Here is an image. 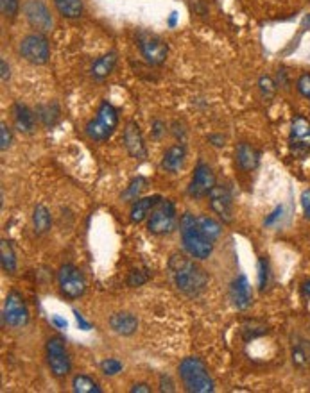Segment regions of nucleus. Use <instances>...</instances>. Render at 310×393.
Returning a JSON list of instances; mask_svg holds the SVG:
<instances>
[{
  "instance_id": "f257e3e1",
  "label": "nucleus",
  "mask_w": 310,
  "mask_h": 393,
  "mask_svg": "<svg viewBox=\"0 0 310 393\" xmlns=\"http://www.w3.org/2000/svg\"><path fill=\"white\" fill-rule=\"evenodd\" d=\"M169 272L176 288L189 297L201 295L209 285V277L203 268L185 254H172L169 260Z\"/></svg>"
},
{
  "instance_id": "f03ea898",
  "label": "nucleus",
  "mask_w": 310,
  "mask_h": 393,
  "mask_svg": "<svg viewBox=\"0 0 310 393\" xmlns=\"http://www.w3.org/2000/svg\"><path fill=\"white\" fill-rule=\"evenodd\" d=\"M179 233H181L183 247L194 260H209L214 252V240L201 229L197 217L185 213L179 218Z\"/></svg>"
},
{
  "instance_id": "7ed1b4c3",
  "label": "nucleus",
  "mask_w": 310,
  "mask_h": 393,
  "mask_svg": "<svg viewBox=\"0 0 310 393\" xmlns=\"http://www.w3.org/2000/svg\"><path fill=\"white\" fill-rule=\"evenodd\" d=\"M179 377L186 392L210 393L214 392V379L209 368L199 357H185L179 363Z\"/></svg>"
},
{
  "instance_id": "20e7f679",
  "label": "nucleus",
  "mask_w": 310,
  "mask_h": 393,
  "mask_svg": "<svg viewBox=\"0 0 310 393\" xmlns=\"http://www.w3.org/2000/svg\"><path fill=\"white\" fill-rule=\"evenodd\" d=\"M119 127V111L110 104L108 101L102 102L97 109V115L95 118H91L90 122L84 127V133L90 140L94 141H106L114 136V133Z\"/></svg>"
},
{
  "instance_id": "39448f33",
  "label": "nucleus",
  "mask_w": 310,
  "mask_h": 393,
  "mask_svg": "<svg viewBox=\"0 0 310 393\" xmlns=\"http://www.w3.org/2000/svg\"><path fill=\"white\" fill-rule=\"evenodd\" d=\"M58 285L61 295L69 300L79 299L86 292V279H84L83 272L70 263L61 265V268L58 270Z\"/></svg>"
},
{
  "instance_id": "423d86ee",
  "label": "nucleus",
  "mask_w": 310,
  "mask_h": 393,
  "mask_svg": "<svg viewBox=\"0 0 310 393\" xmlns=\"http://www.w3.org/2000/svg\"><path fill=\"white\" fill-rule=\"evenodd\" d=\"M176 228V208L174 203L169 199H161L149 215L147 229L153 235H169Z\"/></svg>"
},
{
  "instance_id": "0eeeda50",
  "label": "nucleus",
  "mask_w": 310,
  "mask_h": 393,
  "mask_svg": "<svg viewBox=\"0 0 310 393\" xmlns=\"http://www.w3.org/2000/svg\"><path fill=\"white\" fill-rule=\"evenodd\" d=\"M20 56L31 65H45L51 58V47H49L47 38L41 33L27 34L20 41Z\"/></svg>"
},
{
  "instance_id": "6e6552de",
  "label": "nucleus",
  "mask_w": 310,
  "mask_h": 393,
  "mask_svg": "<svg viewBox=\"0 0 310 393\" xmlns=\"http://www.w3.org/2000/svg\"><path fill=\"white\" fill-rule=\"evenodd\" d=\"M47 364L51 368L52 375L58 379L66 377L70 374V368H72V363H70L69 350H66L65 342H63L59 336H52L47 342Z\"/></svg>"
},
{
  "instance_id": "1a4fd4ad",
  "label": "nucleus",
  "mask_w": 310,
  "mask_h": 393,
  "mask_svg": "<svg viewBox=\"0 0 310 393\" xmlns=\"http://www.w3.org/2000/svg\"><path fill=\"white\" fill-rule=\"evenodd\" d=\"M4 324L9 327H24L29 322V310L26 306V300L19 292H9L4 300V311H2Z\"/></svg>"
},
{
  "instance_id": "9d476101",
  "label": "nucleus",
  "mask_w": 310,
  "mask_h": 393,
  "mask_svg": "<svg viewBox=\"0 0 310 393\" xmlns=\"http://www.w3.org/2000/svg\"><path fill=\"white\" fill-rule=\"evenodd\" d=\"M24 15H26L27 22L36 33H51L54 20H52L51 11L41 0H26L24 4Z\"/></svg>"
},
{
  "instance_id": "9b49d317",
  "label": "nucleus",
  "mask_w": 310,
  "mask_h": 393,
  "mask_svg": "<svg viewBox=\"0 0 310 393\" xmlns=\"http://www.w3.org/2000/svg\"><path fill=\"white\" fill-rule=\"evenodd\" d=\"M289 147L294 154L310 152V120L303 115H296L289 133Z\"/></svg>"
},
{
  "instance_id": "f8f14e48",
  "label": "nucleus",
  "mask_w": 310,
  "mask_h": 393,
  "mask_svg": "<svg viewBox=\"0 0 310 393\" xmlns=\"http://www.w3.org/2000/svg\"><path fill=\"white\" fill-rule=\"evenodd\" d=\"M216 173L206 163H199L194 170L192 180L189 184V195L194 199H203L216 186Z\"/></svg>"
},
{
  "instance_id": "ddd939ff",
  "label": "nucleus",
  "mask_w": 310,
  "mask_h": 393,
  "mask_svg": "<svg viewBox=\"0 0 310 393\" xmlns=\"http://www.w3.org/2000/svg\"><path fill=\"white\" fill-rule=\"evenodd\" d=\"M209 203L214 213L223 222L234 220V199L226 186L223 184H216L212 191L209 193Z\"/></svg>"
},
{
  "instance_id": "4468645a",
  "label": "nucleus",
  "mask_w": 310,
  "mask_h": 393,
  "mask_svg": "<svg viewBox=\"0 0 310 393\" xmlns=\"http://www.w3.org/2000/svg\"><path fill=\"white\" fill-rule=\"evenodd\" d=\"M139 49L142 58L153 66L161 65L169 56V45L161 38L153 36V34H146V36L140 38Z\"/></svg>"
},
{
  "instance_id": "2eb2a0df",
  "label": "nucleus",
  "mask_w": 310,
  "mask_h": 393,
  "mask_svg": "<svg viewBox=\"0 0 310 393\" xmlns=\"http://www.w3.org/2000/svg\"><path fill=\"white\" fill-rule=\"evenodd\" d=\"M122 140H124V147L131 158H136V159L146 158L147 155L146 143H144V136H142V131H140L139 123L133 122V120H129V122L124 126Z\"/></svg>"
},
{
  "instance_id": "dca6fc26",
  "label": "nucleus",
  "mask_w": 310,
  "mask_h": 393,
  "mask_svg": "<svg viewBox=\"0 0 310 393\" xmlns=\"http://www.w3.org/2000/svg\"><path fill=\"white\" fill-rule=\"evenodd\" d=\"M230 299L237 310H246V307L251 306L253 290H251V286H249L248 277H246L244 274H241L239 277H235L234 282H231Z\"/></svg>"
},
{
  "instance_id": "f3484780",
  "label": "nucleus",
  "mask_w": 310,
  "mask_h": 393,
  "mask_svg": "<svg viewBox=\"0 0 310 393\" xmlns=\"http://www.w3.org/2000/svg\"><path fill=\"white\" fill-rule=\"evenodd\" d=\"M235 161H237L241 170H244V172H253L260 163V150H256L251 143L242 141V143H239L237 148H235Z\"/></svg>"
},
{
  "instance_id": "a211bd4d",
  "label": "nucleus",
  "mask_w": 310,
  "mask_h": 393,
  "mask_svg": "<svg viewBox=\"0 0 310 393\" xmlns=\"http://www.w3.org/2000/svg\"><path fill=\"white\" fill-rule=\"evenodd\" d=\"M186 159V150L181 143H174L165 150L164 159H161V168L167 170L169 173H176L183 168Z\"/></svg>"
},
{
  "instance_id": "6ab92c4d",
  "label": "nucleus",
  "mask_w": 310,
  "mask_h": 393,
  "mask_svg": "<svg viewBox=\"0 0 310 393\" xmlns=\"http://www.w3.org/2000/svg\"><path fill=\"white\" fill-rule=\"evenodd\" d=\"M110 327L114 329V332H117L121 336H131L139 329V320H136L135 315L122 311V313L111 315Z\"/></svg>"
},
{
  "instance_id": "aec40b11",
  "label": "nucleus",
  "mask_w": 310,
  "mask_h": 393,
  "mask_svg": "<svg viewBox=\"0 0 310 393\" xmlns=\"http://www.w3.org/2000/svg\"><path fill=\"white\" fill-rule=\"evenodd\" d=\"M160 200H161L160 195H151V197L136 199L135 203H133V206H131V215H129L131 222H135V224H140V222L146 220V218L151 215V211L156 208V204L160 203Z\"/></svg>"
},
{
  "instance_id": "412c9836",
  "label": "nucleus",
  "mask_w": 310,
  "mask_h": 393,
  "mask_svg": "<svg viewBox=\"0 0 310 393\" xmlns=\"http://www.w3.org/2000/svg\"><path fill=\"white\" fill-rule=\"evenodd\" d=\"M13 120H15L16 129L22 131V133H31L34 129V123H36L34 113L22 102H16L13 106Z\"/></svg>"
},
{
  "instance_id": "4be33fe9",
  "label": "nucleus",
  "mask_w": 310,
  "mask_h": 393,
  "mask_svg": "<svg viewBox=\"0 0 310 393\" xmlns=\"http://www.w3.org/2000/svg\"><path fill=\"white\" fill-rule=\"evenodd\" d=\"M115 65H117V54H115V52H108V54L95 59L94 65H91L90 68V76L97 81L106 79V77L114 72Z\"/></svg>"
},
{
  "instance_id": "5701e85b",
  "label": "nucleus",
  "mask_w": 310,
  "mask_h": 393,
  "mask_svg": "<svg viewBox=\"0 0 310 393\" xmlns=\"http://www.w3.org/2000/svg\"><path fill=\"white\" fill-rule=\"evenodd\" d=\"M54 6L65 19H79L84 11L83 0H54Z\"/></svg>"
},
{
  "instance_id": "b1692460",
  "label": "nucleus",
  "mask_w": 310,
  "mask_h": 393,
  "mask_svg": "<svg viewBox=\"0 0 310 393\" xmlns=\"http://www.w3.org/2000/svg\"><path fill=\"white\" fill-rule=\"evenodd\" d=\"M33 225H34V233H36V235H45V233L51 229V225H52L51 211H49L44 204H38V206L34 208Z\"/></svg>"
},
{
  "instance_id": "393cba45",
  "label": "nucleus",
  "mask_w": 310,
  "mask_h": 393,
  "mask_svg": "<svg viewBox=\"0 0 310 393\" xmlns=\"http://www.w3.org/2000/svg\"><path fill=\"white\" fill-rule=\"evenodd\" d=\"M0 263H2V270L6 274L16 272V254L8 240H2V243H0Z\"/></svg>"
},
{
  "instance_id": "a878e982",
  "label": "nucleus",
  "mask_w": 310,
  "mask_h": 393,
  "mask_svg": "<svg viewBox=\"0 0 310 393\" xmlns=\"http://www.w3.org/2000/svg\"><path fill=\"white\" fill-rule=\"evenodd\" d=\"M72 389L76 393H101V386L97 384V382L94 381L91 377H88V375H74L72 379Z\"/></svg>"
},
{
  "instance_id": "bb28decb",
  "label": "nucleus",
  "mask_w": 310,
  "mask_h": 393,
  "mask_svg": "<svg viewBox=\"0 0 310 393\" xmlns=\"http://www.w3.org/2000/svg\"><path fill=\"white\" fill-rule=\"evenodd\" d=\"M306 342L294 343L292 345V364L298 368H305L310 364V345H305Z\"/></svg>"
},
{
  "instance_id": "cd10ccee",
  "label": "nucleus",
  "mask_w": 310,
  "mask_h": 393,
  "mask_svg": "<svg viewBox=\"0 0 310 393\" xmlns=\"http://www.w3.org/2000/svg\"><path fill=\"white\" fill-rule=\"evenodd\" d=\"M197 222H199L201 229H203V231L206 233L214 242H216V240L221 236V233H223V225H221L217 220H214L212 217L201 215V217H197Z\"/></svg>"
},
{
  "instance_id": "c85d7f7f",
  "label": "nucleus",
  "mask_w": 310,
  "mask_h": 393,
  "mask_svg": "<svg viewBox=\"0 0 310 393\" xmlns=\"http://www.w3.org/2000/svg\"><path fill=\"white\" fill-rule=\"evenodd\" d=\"M38 118L41 120L45 127H52L59 118V109L56 104H47V106H40L36 111Z\"/></svg>"
},
{
  "instance_id": "c756f323",
  "label": "nucleus",
  "mask_w": 310,
  "mask_h": 393,
  "mask_svg": "<svg viewBox=\"0 0 310 393\" xmlns=\"http://www.w3.org/2000/svg\"><path fill=\"white\" fill-rule=\"evenodd\" d=\"M144 188H146V179H144V177H136V179L131 180V184L128 186V190L122 193V197H124L128 203H135L136 197H139L140 191H142Z\"/></svg>"
},
{
  "instance_id": "7c9ffc66",
  "label": "nucleus",
  "mask_w": 310,
  "mask_h": 393,
  "mask_svg": "<svg viewBox=\"0 0 310 393\" xmlns=\"http://www.w3.org/2000/svg\"><path fill=\"white\" fill-rule=\"evenodd\" d=\"M101 370L104 375L114 377V375H117L119 372H122V363L119 359H115V357H108V359H104L101 363Z\"/></svg>"
},
{
  "instance_id": "2f4dec72",
  "label": "nucleus",
  "mask_w": 310,
  "mask_h": 393,
  "mask_svg": "<svg viewBox=\"0 0 310 393\" xmlns=\"http://www.w3.org/2000/svg\"><path fill=\"white\" fill-rule=\"evenodd\" d=\"M0 9H2V15L6 19H15L19 15L20 2L19 0H0Z\"/></svg>"
},
{
  "instance_id": "473e14b6",
  "label": "nucleus",
  "mask_w": 310,
  "mask_h": 393,
  "mask_svg": "<svg viewBox=\"0 0 310 393\" xmlns=\"http://www.w3.org/2000/svg\"><path fill=\"white\" fill-rule=\"evenodd\" d=\"M267 282H269V261L266 257H260L259 260V288L266 290Z\"/></svg>"
},
{
  "instance_id": "72a5a7b5",
  "label": "nucleus",
  "mask_w": 310,
  "mask_h": 393,
  "mask_svg": "<svg viewBox=\"0 0 310 393\" xmlns=\"http://www.w3.org/2000/svg\"><path fill=\"white\" fill-rule=\"evenodd\" d=\"M259 88H260V91H262L264 97L271 98L274 93H276V88L278 86H276V83H274V81L271 79V77H260Z\"/></svg>"
},
{
  "instance_id": "f704fd0d",
  "label": "nucleus",
  "mask_w": 310,
  "mask_h": 393,
  "mask_svg": "<svg viewBox=\"0 0 310 393\" xmlns=\"http://www.w3.org/2000/svg\"><path fill=\"white\" fill-rule=\"evenodd\" d=\"M296 90L301 97L309 98L310 101V73H301L296 81Z\"/></svg>"
},
{
  "instance_id": "c9c22d12",
  "label": "nucleus",
  "mask_w": 310,
  "mask_h": 393,
  "mask_svg": "<svg viewBox=\"0 0 310 393\" xmlns=\"http://www.w3.org/2000/svg\"><path fill=\"white\" fill-rule=\"evenodd\" d=\"M11 143H13L11 129H9L6 123H2V126H0V148H2V150H8V148L11 147Z\"/></svg>"
},
{
  "instance_id": "e433bc0d",
  "label": "nucleus",
  "mask_w": 310,
  "mask_h": 393,
  "mask_svg": "<svg viewBox=\"0 0 310 393\" xmlns=\"http://www.w3.org/2000/svg\"><path fill=\"white\" fill-rule=\"evenodd\" d=\"M146 281H147V275L142 274L140 270H133L128 277L129 286H142Z\"/></svg>"
},
{
  "instance_id": "4c0bfd02",
  "label": "nucleus",
  "mask_w": 310,
  "mask_h": 393,
  "mask_svg": "<svg viewBox=\"0 0 310 393\" xmlns=\"http://www.w3.org/2000/svg\"><path fill=\"white\" fill-rule=\"evenodd\" d=\"M301 208L303 211H305L306 217L310 218V188L301 193Z\"/></svg>"
},
{
  "instance_id": "58836bf2",
  "label": "nucleus",
  "mask_w": 310,
  "mask_h": 393,
  "mask_svg": "<svg viewBox=\"0 0 310 393\" xmlns=\"http://www.w3.org/2000/svg\"><path fill=\"white\" fill-rule=\"evenodd\" d=\"M160 384H161L160 386L161 392H174V384H172V381L167 377V375H161Z\"/></svg>"
},
{
  "instance_id": "ea45409f",
  "label": "nucleus",
  "mask_w": 310,
  "mask_h": 393,
  "mask_svg": "<svg viewBox=\"0 0 310 393\" xmlns=\"http://www.w3.org/2000/svg\"><path fill=\"white\" fill-rule=\"evenodd\" d=\"M0 68H2V83H8L9 77H11V73H9V65L6 63V59H2V61H0Z\"/></svg>"
},
{
  "instance_id": "a19ab883",
  "label": "nucleus",
  "mask_w": 310,
  "mask_h": 393,
  "mask_svg": "<svg viewBox=\"0 0 310 393\" xmlns=\"http://www.w3.org/2000/svg\"><path fill=\"white\" fill-rule=\"evenodd\" d=\"M136 392L151 393V386L146 384V382H136V384L131 388V393H136Z\"/></svg>"
},
{
  "instance_id": "79ce46f5",
  "label": "nucleus",
  "mask_w": 310,
  "mask_h": 393,
  "mask_svg": "<svg viewBox=\"0 0 310 393\" xmlns=\"http://www.w3.org/2000/svg\"><path fill=\"white\" fill-rule=\"evenodd\" d=\"M280 215H281V208H276V210H274L273 213H271V217H269V218H266V225H271V224H273V222L276 220V218L280 217Z\"/></svg>"
},
{
  "instance_id": "37998d69",
  "label": "nucleus",
  "mask_w": 310,
  "mask_h": 393,
  "mask_svg": "<svg viewBox=\"0 0 310 393\" xmlns=\"http://www.w3.org/2000/svg\"><path fill=\"white\" fill-rule=\"evenodd\" d=\"M76 318H77V324H79L84 331H88V329H90V324H86V322H84V318L81 317L79 313H76Z\"/></svg>"
},
{
  "instance_id": "c03bdc74",
  "label": "nucleus",
  "mask_w": 310,
  "mask_h": 393,
  "mask_svg": "<svg viewBox=\"0 0 310 393\" xmlns=\"http://www.w3.org/2000/svg\"><path fill=\"white\" fill-rule=\"evenodd\" d=\"M301 293L305 297H310V281H305L301 285Z\"/></svg>"
},
{
  "instance_id": "a18cd8bd",
  "label": "nucleus",
  "mask_w": 310,
  "mask_h": 393,
  "mask_svg": "<svg viewBox=\"0 0 310 393\" xmlns=\"http://www.w3.org/2000/svg\"><path fill=\"white\" fill-rule=\"evenodd\" d=\"M52 322H54V324L58 325V327H61V329H65V327H66V322L63 320V318H59V317H52Z\"/></svg>"
},
{
  "instance_id": "49530a36",
  "label": "nucleus",
  "mask_w": 310,
  "mask_h": 393,
  "mask_svg": "<svg viewBox=\"0 0 310 393\" xmlns=\"http://www.w3.org/2000/svg\"><path fill=\"white\" fill-rule=\"evenodd\" d=\"M306 22H309V24H310V16H309V19H306Z\"/></svg>"
}]
</instances>
